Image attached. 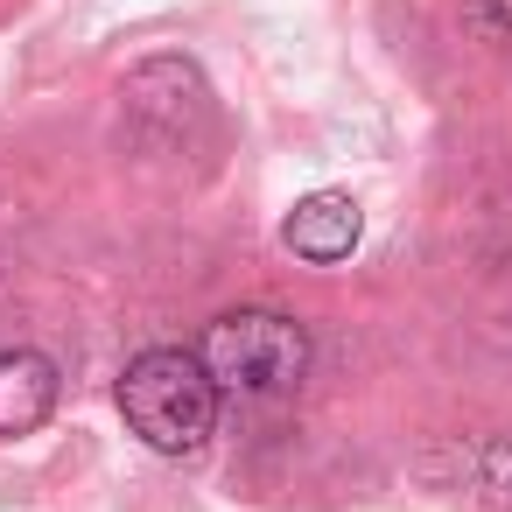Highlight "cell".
Wrapping results in <instances>:
<instances>
[{"instance_id": "1", "label": "cell", "mask_w": 512, "mask_h": 512, "mask_svg": "<svg viewBox=\"0 0 512 512\" xmlns=\"http://www.w3.org/2000/svg\"><path fill=\"white\" fill-rule=\"evenodd\" d=\"M204 379L218 386V400H274V393H295L302 372H309V330L281 309H225L204 323L197 351Z\"/></svg>"}, {"instance_id": "2", "label": "cell", "mask_w": 512, "mask_h": 512, "mask_svg": "<svg viewBox=\"0 0 512 512\" xmlns=\"http://www.w3.org/2000/svg\"><path fill=\"white\" fill-rule=\"evenodd\" d=\"M120 414H127V428L155 456H190L218 428V386L204 379V365L190 351L155 344V351L127 358V372H120Z\"/></svg>"}, {"instance_id": "3", "label": "cell", "mask_w": 512, "mask_h": 512, "mask_svg": "<svg viewBox=\"0 0 512 512\" xmlns=\"http://www.w3.org/2000/svg\"><path fill=\"white\" fill-rule=\"evenodd\" d=\"M120 99H127V120H134L141 134H162V141H183L190 127L211 120V85H204V71L183 64V57L141 64Z\"/></svg>"}, {"instance_id": "4", "label": "cell", "mask_w": 512, "mask_h": 512, "mask_svg": "<svg viewBox=\"0 0 512 512\" xmlns=\"http://www.w3.org/2000/svg\"><path fill=\"white\" fill-rule=\"evenodd\" d=\"M358 232H365V211H358V197H344V190H316V197H302V204L288 211V225H281L288 253L309 260V267H337V260H351Z\"/></svg>"}, {"instance_id": "5", "label": "cell", "mask_w": 512, "mask_h": 512, "mask_svg": "<svg viewBox=\"0 0 512 512\" xmlns=\"http://www.w3.org/2000/svg\"><path fill=\"white\" fill-rule=\"evenodd\" d=\"M57 393H64V372L57 358L15 344V351H0V442L8 435H29L57 414Z\"/></svg>"}, {"instance_id": "6", "label": "cell", "mask_w": 512, "mask_h": 512, "mask_svg": "<svg viewBox=\"0 0 512 512\" xmlns=\"http://www.w3.org/2000/svg\"><path fill=\"white\" fill-rule=\"evenodd\" d=\"M477 491L491 512H512V435H491L477 449Z\"/></svg>"}, {"instance_id": "7", "label": "cell", "mask_w": 512, "mask_h": 512, "mask_svg": "<svg viewBox=\"0 0 512 512\" xmlns=\"http://www.w3.org/2000/svg\"><path fill=\"white\" fill-rule=\"evenodd\" d=\"M484 15H491V22H498V29L512 36V0H484Z\"/></svg>"}]
</instances>
